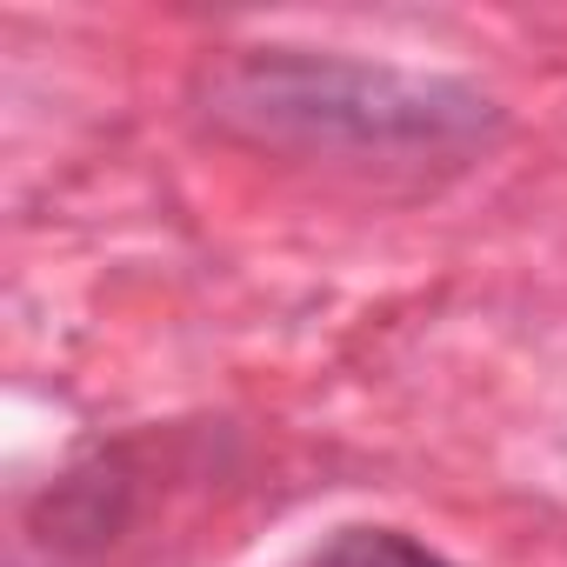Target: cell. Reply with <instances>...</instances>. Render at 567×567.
<instances>
[{
  "mask_svg": "<svg viewBox=\"0 0 567 567\" xmlns=\"http://www.w3.org/2000/svg\"><path fill=\"white\" fill-rule=\"evenodd\" d=\"M207 121L234 141L321 161H461L501 134V107L447 74L315 48H247L207 74Z\"/></svg>",
  "mask_w": 567,
  "mask_h": 567,
  "instance_id": "cell-1",
  "label": "cell"
},
{
  "mask_svg": "<svg viewBox=\"0 0 567 567\" xmlns=\"http://www.w3.org/2000/svg\"><path fill=\"white\" fill-rule=\"evenodd\" d=\"M315 567H454V560L434 554L427 540L401 534V527H341L315 554Z\"/></svg>",
  "mask_w": 567,
  "mask_h": 567,
  "instance_id": "cell-2",
  "label": "cell"
}]
</instances>
